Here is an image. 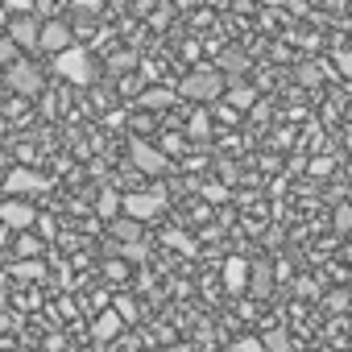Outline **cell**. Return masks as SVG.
Wrapping results in <instances>:
<instances>
[{
  "instance_id": "27",
  "label": "cell",
  "mask_w": 352,
  "mask_h": 352,
  "mask_svg": "<svg viewBox=\"0 0 352 352\" xmlns=\"http://www.w3.org/2000/svg\"><path fill=\"white\" fill-rule=\"evenodd\" d=\"M112 311H116L124 323H133V319H137V302H133V298H124V294L116 298V307H112Z\"/></svg>"
},
{
  "instance_id": "31",
  "label": "cell",
  "mask_w": 352,
  "mask_h": 352,
  "mask_svg": "<svg viewBox=\"0 0 352 352\" xmlns=\"http://www.w3.org/2000/svg\"><path fill=\"white\" fill-rule=\"evenodd\" d=\"M204 195H208L212 204H224V199H228V187H220V183H208V187H204Z\"/></svg>"
},
{
  "instance_id": "5",
  "label": "cell",
  "mask_w": 352,
  "mask_h": 352,
  "mask_svg": "<svg viewBox=\"0 0 352 352\" xmlns=\"http://www.w3.org/2000/svg\"><path fill=\"white\" fill-rule=\"evenodd\" d=\"M5 71H9V87H13L17 96H30V100H34V96H42V71H38L34 63L13 58Z\"/></svg>"
},
{
  "instance_id": "32",
  "label": "cell",
  "mask_w": 352,
  "mask_h": 352,
  "mask_svg": "<svg viewBox=\"0 0 352 352\" xmlns=\"http://www.w3.org/2000/svg\"><path fill=\"white\" fill-rule=\"evenodd\" d=\"M236 352H265V348H261V340L249 336V340H236Z\"/></svg>"
},
{
  "instance_id": "12",
  "label": "cell",
  "mask_w": 352,
  "mask_h": 352,
  "mask_svg": "<svg viewBox=\"0 0 352 352\" xmlns=\"http://www.w3.org/2000/svg\"><path fill=\"white\" fill-rule=\"evenodd\" d=\"M174 100H179V96H174V91H170V87H145V91H141V100H137V104H141V108H145V112H162V108H170V104H174Z\"/></svg>"
},
{
  "instance_id": "29",
  "label": "cell",
  "mask_w": 352,
  "mask_h": 352,
  "mask_svg": "<svg viewBox=\"0 0 352 352\" xmlns=\"http://www.w3.org/2000/svg\"><path fill=\"white\" fill-rule=\"evenodd\" d=\"M298 83H302V87H315V83H319V67H315V63H302V67H298Z\"/></svg>"
},
{
  "instance_id": "33",
  "label": "cell",
  "mask_w": 352,
  "mask_h": 352,
  "mask_svg": "<svg viewBox=\"0 0 352 352\" xmlns=\"http://www.w3.org/2000/svg\"><path fill=\"white\" fill-rule=\"evenodd\" d=\"M336 63H340V71H344V75H352V54H348V50H340V54H336Z\"/></svg>"
},
{
  "instance_id": "37",
  "label": "cell",
  "mask_w": 352,
  "mask_h": 352,
  "mask_svg": "<svg viewBox=\"0 0 352 352\" xmlns=\"http://www.w3.org/2000/svg\"><path fill=\"white\" fill-rule=\"evenodd\" d=\"M9 9H30V0H5Z\"/></svg>"
},
{
  "instance_id": "38",
  "label": "cell",
  "mask_w": 352,
  "mask_h": 352,
  "mask_svg": "<svg viewBox=\"0 0 352 352\" xmlns=\"http://www.w3.org/2000/svg\"><path fill=\"white\" fill-rule=\"evenodd\" d=\"M5 17H9V13H5V9H0V30H5Z\"/></svg>"
},
{
  "instance_id": "11",
  "label": "cell",
  "mask_w": 352,
  "mask_h": 352,
  "mask_svg": "<svg viewBox=\"0 0 352 352\" xmlns=\"http://www.w3.org/2000/svg\"><path fill=\"white\" fill-rule=\"evenodd\" d=\"M224 286H228L232 294H241V290L249 286V261H245V257H228V261H224Z\"/></svg>"
},
{
  "instance_id": "25",
  "label": "cell",
  "mask_w": 352,
  "mask_h": 352,
  "mask_svg": "<svg viewBox=\"0 0 352 352\" xmlns=\"http://www.w3.org/2000/svg\"><path fill=\"white\" fill-rule=\"evenodd\" d=\"M331 224H336V232H352V204H340L336 216H331Z\"/></svg>"
},
{
  "instance_id": "1",
  "label": "cell",
  "mask_w": 352,
  "mask_h": 352,
  "mask_svg": "<svg viewBox=\"0 0 352 352\" xmlns=\"http://www.w3.org/2000/svg\"><path fill=\"white\" fill-rule=\"evenodd\" d=\"M179 96L183 100H195V104H212L224 96V71L216 67H195L183 83H179Z\"/></svg>"
},
{
  "instance_id": "23",
  "label": "cell",
  "mask_w": 352,
  "mask_h": 352,
  "mask_svg": "<svg viewBox=\"0 0 352 352\" xmlns=\"http://www.w3.org/2000/svg\"><path fill=\"white\" fill-rule=\"evenodd\" d=\"M17 253H21V257H38V253H42V241L30 236V228H25V232L17 236Z\"/></svg>"
},
{
  "instance_id": "26",
  "label": "cell",
  "mask_w": 352,
  "mask_h": 352,
  "mask_svg": "<svg viewBox=\"0 0 352 352\" xmlns=\"http://www.w3.org/2000/svg\"><path fill=\"white\" fill-rule=\"evenodd\" d=\"M13 58H17V42L9 34H0V67H9Z\"/></svg>"
},
{
  "instance_id": "3",
  "label": "cell",
  "mask_w": 352,
  "mask_h": 352,
  "mask_svg": "<svg viewBox=\"0 0 352 352\" xmlns=\"http://www.w3.org/2000/svg\"><path fill=\"white\" fill-rule=\"evenodd\" d=\"M162 208H166V191L162 187H149V191H133V195H120V212L124 216H133V220H153V216H162Z\"/></svg>"
},
{
  "instance_id": "22",
  "label": "cell",
  "mask_w": 352,
  "mask_h": 352,
  "mask_svg": "<svg viewBox=\"0 0 352 352\" xmlns=\"http://www.w3.org/2000/svg\"><path fill=\"white\" fill-rule=\"evenodd\" d=\"M187 133H191V137H199V141H204V137H208V133H212V116H208V112H195V116H191V120H187Z\"/></svg>"
},
{
  "instance_id": "2",
  "label": "cell",
  "mask_w": 352,
  "mask_h": 352,
  "mask_svg": "<svg viewBox=\"0 0 352 352\" xmlns=\"http://www.w3.org/2000/svg\"><path fill=\"white\" fill-rule=\"evenodd\" d=\"M54 71H58L67 83H79V87L96 83V63H91V54H87V50H79V46L58 50V54H54Z\"/></svg>"
},
{
  "instance_id": "7",
  "label": "cell",
  "mask_w": 352,
  "mask_h": 352,
  "mask_svg": "<svg viewBox=\"0 0 352 352\" xmlns=\"http://www.w3.org/2000/svg\"><path fill=\"white\" fill-rule=\"evenodd\" d=\"M0 224L13 228V232H25V228H34V224H38V212L17 195V199H5V204H0Z\"/></svg>"
},
{
  "instance_id": "14",
  "label": "cell",
  "mask_w": 352,
  "mask_h": 352,
  "mask_svg": "<svg viewBox=\"0 0 352 352\" xmlns=\"http://www.w3.org/2000/svg\"><path fill=\"white\" fill-rule=\"evenodd\" d=\"M13 278H17V282H42V278H46V265H42L38 257H21V261L13 265Z\"/></svg>"
},
{
  "instance_id": "4",
  "label": "cell",
  "mask_w": 352,
  "mask_h": 352,
  "mask_svg": "<svg viewBox=\"0 0 352 352\" xmlns=\"http://www.w3.org/2000/svg\"><path fill=\"white\" fill-rule=\"evenodd\" d=\"M129 157H133V166H137L141 174H149V179H162V174L170 170V153H162L157 145H149V141H141V137L129 141Z\"/></svg>"
},
{
  "instance_id": "21",
  "label": "cell",
  "mask_w": 352,
  "mask_h": 352,
  "mask_svg": "<svg viewBox=\"0 0 352 352\" xmlns=\"http://www.w3.org/2000/svg\"><path fill=\"white\" fill-rule=\"evenodd\" d=\"M162 241H166L170 249H179V253H195V249H199V245H195V241H191L187 232H179V228H170V232H166Z\"/></svg>"
},
{
  "instance_id": "15",
  "label": "cell",
  "mask_w": 352,
  "mask_h": 352,
  "mask_svg": "<svg viewBox=\"0 0 352 352\" xmlns=\"http://www.w3.org/2000/svg\"><path fill=\"white\" fill-rule=\"evenodd\" d=\"M228 104H232L236 112H245V108L257 104V91H253L249 83H236V79H232V87H228Z\"/></svg>"
},
{
  "instance_id": "19",
  "label": "cell",
  "mask_w": 352,
  "mask_h": 352,
  "mask_svg": "<svg viewBox=\"0 0 352 352\" xmlns=\"http://www.w3.org/2000/svg\"><path fill=\"white\" fill-rule=\"evenodd\" d=\"M116 253H120L124 261H145V257H149V249H145L141 236H137V241H116Z\"/></svg>"
},
{
  "instance_id": "17",
  "label": "cell",
  "mask_w": 352,
  "mask_h": 352,
  "mask_svg": "<svg viewBox=\"0 0 352 352\" xmlns=\"http://www.w3.org/2000/svg\"><path fill=\"white\" fill-rule=\"evenodd\" d=\"M112 236H116V241H137V236H141V220L116 216V220H112Z\"/></svg>"
},
{
  "instance_id": "20",
  "label": "cell",
  "mask_w": 352,
  "mask_h": 352,
  "mask_svg": "<svg viewBox=\"0 0 352 352\" xmlns=\"http://www.w3.org/2000/svg\"><path fill=\"white\" fill-rule=\"evenodd\" d=\"M261 348H265V352H290V336H286L282 327H270V331L261 336Z\"/></svg>"
},
{
  "instance_id": "18",
  "label": "cell",
  "mask_w": 352,
  "mask_h": 352,
  "mask_svg": "<svg viewBox=\"0 0 352 352\" xmlns=\"http://www.w3.org/2000/svg\"><path fill=\"white\" fill-rule=\"evenodd\" d=\"M96 212H100V220H116V216H120V195H116V191H100Z\"/></svg>"
},
{
  "instance_id": "24",
  "label": "cell",
  "mask_w": 352,
  "mask_h": 352,
  "mask_svg": "<svg viewBox=\"0 0 352 352\" xmlns=\"http://www.w3.org/2000/svg\"><path fill=\"white\" fill-rule=\"evenodd\" d=\"M348 307H352V294H348V290H331V294H327V311H336V315H344Z\"/></svg>"
},
{
  "instance_id": "16",
  "label": "cell",
  "mask_w": 352,
  "mask_h": 352,
  "mask_svg": "<svg viewBox=\"0 0 352 352\" xmlns=\"http://www.w3.org/2000/svg\"><path fill=\"white\" fill-rule=\"evenodd\" d=\"M220 71H228V75L249 71V54H245V50H236V46H232V50H224V54H220Z\"/></svg>"
},
{
  "instance_id": "28",
  "label": "cell",
  "mask_w": 352,
  "mask_h": 352,
  "mask_svg": "<svg viewBox=\"0 0 352 352\" xmlns=\"http://www.w3.org/2000/svg\"><path fill=\"white\" fill-rule=\"evenodd\" d=\"M133 67H137V54H133V50L112 54V71H133Z\"/></svg>"
},
{
  "instance_id": "10",
  "label": "cell",
  "mask_w": 352,
  "mask_h": 352,
  "mask_svg": "<svg viewBox=\"0 0 352 352\" xmlns=\"http://www.w3.org/2000/svg\"><path fill=\"white\" fill-rule=\"evenodd\" d=\"M253 298H270L274 294V270L265 265V261H253L249 265V286H245Z\"/></svg>"
},
{
  "instance_id": "6",
  "label": "cell",
  "mask_w": 352,
  "mask_h": 352,
  "mask_svg": "<svg viewBox=\"0 0 352 352\" xmlns=\"http://www.w3.org/2000/svg\"><path fill=\"white\" fill-rule=\"evenodd\" d=\"M5 191H9V195L50 191V179H46V174H38V170H30V166H13V170L5 174Z\"/></svg>"
},
{
  "instance_id": "36",
  "label": "cell",
  "mask_w": 352,
  "mask_h": 352,
  "mask_svg": "<svg viewBox=\"0 0 352 352\" xmlns=\"http://www.w3.org/2000/svg\"><path fill=\"white\" fill-rule=\"evenodd\" d=\"M157 352H191V344H170V348H157Z\"/></svg>"
},
{
  "instance_id": "40",
  "label": "cell",
  "mask_w": 352,
  "mask_h": 352,
  "mask_svg": "<svg viewBox=\"0 0 352 352\" xmlns=\"http://www.w3.org/2000/svg\"><path fill=\"white\" fill-rule=\"evenodd\" d=\"M348 257H352V249H348Z\"/></svg>"
},
{
  "instance_id": "39",
  "label": "cell",
  "mask_w": 352,
  "mask_h": 352,
  "mask_svg": "<svg viewBox=\"0 0 352 352\" xmlns=\"http://www.w3.org/2000/svg\"><path fill=\"white\" fill-rule=\"evenodd\" d=\"M108 5H129V0H108Z\"/></svg>"
},
{
  "instance_id": "13",
  "label": "cell",
  "mask_w": 352,
  "mask_h": 352,
  "mask_svg": "<svg viewBox=\"0 0 352 352\" xmlns=\"http://www.w3.org/2000/svg\"><path fill=\"white\" fill-rule=\"evenodd\" d=\"M120 331H124V319H120L116 311H104V315L91 323V336H96V340H116Z\"/></svg>"
},
{
  "instance_id": "30",
  "label": "cell",
  "mask_w": 352,
  "mask_h": 352,
  "mask_svg": "<svg viewBox=\"0 0 352 352\" xmlns=\"http://www.w3.org/2000/svg\"><path fill=\"white\" fill-rule=\"evenodd\" d=\"M331 166H336L331 157H315V162H311V174H315V179H327V174H331Z\"/></svg>"
},
{
  "instance_id": "9",
  "label": "cell",
  "mask_w": 352,
  "mask_h": 352,
  "mask_svg": "<svg viewBox=\"0 0 352 352\" xmlns=\"http://www.w3.org/2000/svg\"><path fill=\"white\" fill-rule=\"evenodd\" d=\"M67 46H71V25H67V21H42V30H38V50L58 54V50H67Z\"/></svg>"
},
{
  "instance_id": "8",
  "label": "cell",
  "mask_w": 352,
  "mask_h": 352,
  "mask_svg": "<svg viewBox=\"0 0 352 352\" xmlns=\"http://www.w3.org/2000/svg\"><path fill=\"white\" fill-rule=\"evenodd\" d=\"M38 30H42V21L34 13H21L9 21V38L17 42V50H38Z\"/></svg>"
},
{
  "instance_id": "35",
  "label": "cell",
  "mask_w": 352,
  "mask_h": 352,
  "mask_svg": "<svg viewBox=\"0 0 352 352\" xmlns=\"http://www.w3.org/2000/svg\"><path fill=\"white\" fill-rule=\"evenodd\" d=\"M5 302H9V278L0 274V311H5Z\"/></svg>"
},
{
  "instance_id": "34",
  "label": "cell",
  "mask_w": 352,
  "mask_h": 352,
  "mask_svg": "<svg viewBox=\"0 0 352 352\" xmlns=\"http://www.w3.org/2000/svg\"><path fill=\"white\" fill-rule=\"evenodd\" d=\"M71 5L83 9V13H96V9H100V0H71Z\"/></svg>"
}]
</instances>
